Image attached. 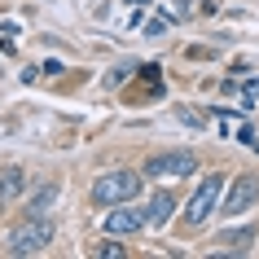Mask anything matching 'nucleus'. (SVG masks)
<instances>
[{"mask_svg":"<svg viewBox=\"0 0 259 259\" xmlns=\"http://www.w3.org/2000/svg\"><path fill=\"white\" fill-rule=\"evenodd\" d=\"M57 237L53 220L49 215H27L22 224H18L14 233H9V255H40V250H49V242Z\"/></svg>","mask_w":259,"mask_h":259,"instance_id":"2","label":"nucleus"},{"mask_svg":"<svg viewBox=\"0 0 259 259\" xmlns=\"http://www.w3.org/2000/svg\"><path fill=\"white\" fill-rule=\"evenodd\" d=\"M62 62H57V57H49V62H40V75H49V79H57V75H62Z\"/></svg>","mask_w":259,"mask_h":259,"instance_id":"14","label":"nucleus"},{"mask_svg":"<svg viewBox=\"0 0 259 259\" xmlns=\"http://www.w3.org/2000/svg\"><path fill=\"white\" fill-rule=\"evenodd\" d=\"M215 242H224L220 246V255H246V250H250V242H255V229H229V233H220Z\"/></svg>","mask_w":259,"mask_h":259,"instance_id":"10","label":"nucleus"},{"mask_svg":"<svg viewBox=\"0 0 259 259\" xmlns=\"http://www.w3.org/2000/svg\"><path fill=\"white\" fill-rule=\"evenodd\" d=\"M180 123H189V127H202V114H193V110H180Z\"/></svg>","mask_w":259,"mask_h":259,"instance_id":"16","label":"nucleus"},{"mask_svg":"<svg viewBox=\"0 0 259 259\" xmlns=\"http://www.w3.org/2000/svg\"><path fill=\"white\" fill-rule=\"evenodd\" d=\"M93 255L97 259H123V255H127V246H123V242H101V246H93Z\"/></svg>","mask_w":259,"mask_h":259,"instance_id":"13","label":"nucleus"},{"mask_svg":"<svg viewBox=\"0 0 259 259\" xmlns=\"http://www.w3.org/2000/svg\"><path fill=\"white\" fill-rule=\"evenodd\" d=\"M220 198H224V176H220V171H206L202 185L193 189V198L185 202V220H189V224H206V220L220 211Z\"/></svg>","mask_w":259,"mask_h":259,"instance_id":"3","label":"nucleus"},{"mask_svg":"<svg viewBox=\"0 0 259 259\" xmlns=\"http://www.w3.org/2000/svg\"><path fill=\"white\" fill-rule=\"evenodd\" d=\"M137 62H123V66H114V70H110V75H106V88H119V83H127V79H132V75H137Z\"/></svg>","mask_w":259,"mask_h":259,"instance_id":"12","label":"nucleus"},{"mask_svg":"<svg viewBox=\"0 0 259 259\" xmlns=\"http://www.w3.org/2000/svg\"><path fill=\"white\" fill-rule=\"evenodd\" d=\"M145 206H132V202H119L106 211V233L110 237H132L137 229H145Z\"/></svg>","mask_w":259,"mask_h":259,"instance_id":"6","label":"nucleus"},{"mask_svg":"<svg viewBox=\"0 0 259 259\" xmlns=\"http://www.w3.org/2000/svg\"><path fill=\"white\" fill-rule=\"evenodd\" d=\"M171 215H176V198H171V193H167V189H158V193H154V198H150V206H145V220L163 229V224H167V220H171Z\"/></svg>","mask_w":259,"mask_h":259,"instance_id":"9","label":"nucleus"},{"mask_svg":"<svg viewBox=\"0 0 259 259\" xmlns=\"http://www.w3.org/2000/svg\"><path fill=\"white\" fill-rule=\"evenodd\" d=\"M154 97H163V70L154 66V62H141V88H132V83H127L123 101H132V106H145V101H154Z\"/></svg>","mask_w":259,"mask_h":259,"instance_id":"7","label":"nucleus"},{"mask_svg":"<svg viewBox=\"0 0 259 259\" xmlns=\"http://www.w3.org/2000/svg\"><path fill=\"white\" fill-rule=\"evenodd\" d=\"M250 150H255V154H259V137H250Z\"/></svg>","mask_w":259,"mask_h":259,"instance_id":"17","label":"nucleus"},{"mask_svg":"<svg viewBox=\"0 0 259 259\" xmlns=\"http://www.w3.org/2000/svg\"><path fill=\"white\" fill-rule=\"evenodd\" d=\"M242 106H259V79L246 83V101H242Z\"/></svg>","mask_w":259,"mask_h":259,"instance_id":"15","label":"nucleus"},{"mask_svg":"<svg viewBox=\"0 0 259 259\" xmlns=\"http://www.w3.org/2000/svg\"><path fill=\"white\" fill-rule=\"evenodd\" d=\"M255 202H259V176H237L220 198V211L233 220V215H246Z\"/></svg>","mask_w":259,"mask_h":259,"instance_id":"5","label":"nucleus"},{"mask_svg":"<svg viewBox=\"0 0 259 259\" xmlns=\"http://www.w3.org/2000/svg\"><path fill=\"white\" fill-rule=\"evenodd\" d=\"M22 193H27V171H22L18 163L0 167V206H14Z\"/></svg>","mask_w":259,"mask_h":259,"instance_id":"8","label":"nucleus"},{"mask_svg":"<svg viewBox=\"0 0 259 259\" xmlns=\"http://www.w3.org/2000/svg\"><path fill=\"white\" fill-rule=\"evenodd\" d=\"M57 185H40V189L31 193V202H27V215H53V206H57Z\"/></svg>","mask_w":259,"mask_h":259,"instance_id":"11","label":"nucleus"},{"mask_svg":"<svg viewBox=\"0 0 259 259\" xmlns=\"http://www.w3.org/2000/svg\"><path fill=\"white\" fill-rule=\"evenodd\" d=\"M141 171L154 176V180H163V176H193V171H198V154L193 150H163V154H154Z\"/></svg>","mask_w":259,"mask_h":259,"instance_id":"4","label":"nucleus"},{"mask_svg":"<svg viewBox=\"0 0 259 259\" xmlns=\"http://www.w3.org/2000/svg\"><path fill=\"white\" fill-rule=\"evenodd\" d=\"M141 180H145V171H106V176H97V180H93V189H88V202H97V206L137 202Z\"/></svg>","mask_w":259,"mask_h":259,"instance_id":"1","label":"nucleus"}]
</instances>
